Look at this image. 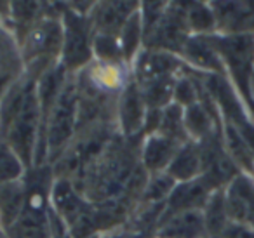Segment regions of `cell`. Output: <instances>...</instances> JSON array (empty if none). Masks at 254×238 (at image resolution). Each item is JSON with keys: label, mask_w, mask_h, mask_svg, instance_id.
Wrapping results in <instances>:
<instances>
[{"label": "cell", "mask_w": 254, "mask_h": 238, "mask_svg": "<svg viewBox=\"0 0 254 238\" xmlns=\"http://www.w3.org/2000/svg\"><path fill=\"white\" fill-rule=\"evenodd\" d=\"M19 51L25 64V73L39 80L47 70L60 64L63 47V25H61V2H56V11L44 16L19 39Z\"/></svg>", "instance_id": "1"}, {"label": "cell", "mask_w": 254, "mask_h": 238, "mask_svg": "<svg viewBox=\"0 0 254 238\" xmlns=\"http://www.w3.org/2000/svg\"><path fill=\"white\" fill-rule=\"evenodd\" d=\"M63 47L60 64L68 75H78L94 61V28L89 14L71 7L70 2H61Z\"/></svg>", "instance_id": "2"}, {"label": "cell", "mask_w": 254, "mask_h": 238, "mask_svg": "<svg viewBox=\"0 0 254 238\" xmlns=\"http://www.w3.org/2000/svg\"><path fill=\"white\" fill-rule=\"evenodd\" d=\"M212 44L218 51L226 70V77L237 89L244 103L254 112V99L251 92L254 70V33L239 35H211Z\"/></svg>", "instance_id": "3"}, {"label": "cell", "mask_w": 254, "mask_h": 238, "mask_svg": "<svg viewBox=\"0 0 254 238\" xmlns=\"http://www.w3.org/2000/svg\"><path fill=\"white\" fill-rule=\"evenodd\" d=\"M49 202L51 209L64 221L73 238H87L99 233L96 205L77 188L71 179L54 178Z\"/></svg>", "instance_id": "4"}, {"label": "cell", "mask_w": 254, "mask_h": 238, "mask_svg": "<svg viewBox=\"0 0 254 238\" xmlns=\"http://www.w3.org/2000/svg\"><path fill=\"white\" fill-rule=\"evenodd\" d=\"M42 139V112H40L39 96H37V82L30 89L25 103L18 115L14 117L11 127L5 132L4 141L21 158L26 169H33L37 148Z\"/></svg>", "instance_id": "5"}, {"label": "cell", "mask_w": 254, "mask_h": 238, "mask_svg": "<svg viewBox=\"0 0 254 238\" xmlns=\"http://www.w3.org/2000/svg\"><path fill=\"white\" fill-rule=\"evenodd\" d=\"M191 37L185 18L183 2H169L160 21L145 35L143 49L160 51L180 56L187 40Z\"/></svg>", "instance_id": "6"}, {"label": "cell", "mask_w": 254, "mask_h": 238, "mask_svg": "<svg viewBox=\"0 0 254 238\" xmlns=\"http://www.w3.org/2000/svg\"><path fill=\"white\" fill-rule=\"evenodd\" d=\"M197 143L200 146L202 155L200 178L207 182L212 191L225 189L242 171L237 167V164L226 151L225 143H223V132H216Z\"/></svg>", "instance_id": "7"}, {"label": "cell", "mask_w": 254, "mask_h": 238, "mask_svg": "<svg viewBox=\"0 0 254 238\" xmlns=\"http://www.w3.org/2000/svg\"><path fill=\"white\" fill-rule=\"evenodd\" d=\"M131 66L126 63H103L92 61L85 70L77 75L82 89H87L106 98H119L120 92L131 82Z\"/></svg>", "instance_id": "8"}, {"label": "cell", "mask_w": 254, "mask_h": 238, "mask_svg": "<svg viewBox=\"0 0 254 238\" xmlns=\"http://www.w3.org/2000/svg\"><path fill=\"white\" fill-rule=\"evenodd\" d=\"M146 113L148 106L143 99L141 89L138 82L131 78V82L119 94L115 105V125L120 136L126 139H143Z\"/></svg>", "instance_id": "9"}, {"label": "cell", "mask_w": 254, "mask_h": 238, "mask_svg": "<svg viewBox=\"0 0 254 238\" xmlns=\"http://www.w3.org/2000/svg\"><path fill=\"white\" fill-rule=\"evenodd\" d=\"M187 64L180 56L160 51L143 49L131 64V75L138 84L167 77H180L187 71Z\"/></svg>", "instance_id": "10"}, {"label": "cell", "mask_w": 254, "mask_h": 238, "mask_svg": "<svg viewBox=\"0 0 254 238\" xmlns=\"http://www.w3.org/2000/svg\"><path fill=\"white\" fill-rule=\"evenodd\" d=\"M139 9V2L131 0H106V2H94L89 19L92 23L94 33L101 35L119 37L120 30L136 11Z\"/></svg>", "instance_id": "11"}, {"label": "cell", "mask_w": 254, "mask_h": 238, "mask_svg": "<svg viewBox=\"0 0 254 238\" xmlns=\"http://www.w3.org/2000/svg\"><path fill=\"white\" fill-rule=\"evenodd\" d=\"M180 58L195 73L225 75L226 77V70L212 44L211 35H191L185 44Z\"/></svg>", "instance_id": "12"}, {"label": "cell", "mask_w": 254, "mask_h": 238, "mask_svg": "<svg viewBox=\"0 0 254 238\" xmlns=\"http://www.w3.org/2000/svg\"><path fill=\"white\" fill-rule=\"evenodd\" d=\"M225 200L230 221L254 230V176L240 172L225 188Z\"/></svg>", "instance_id": "13"}, {"label": "cell", "mask_w": 254, "mask_h": 238, "mask_svg": "<svg viewBox=\"0 0 254 238\" xmlns=\"http://www.w3.org/2000/svg\"><path fill=\"white\" fill-rule=\"evenodd\" d=\"M180 146L181 143L160 132L148 134L139 144V162L150 176L166 172Z\"/></svg>", "instance_id": "14"}, {"label": "cell", "mask_w": 254, "mask_h": 238, "mask_svg": "<svg viewBox=\"0 0 254 238\" xmlns=\"http://www.w3.org/2000/svg\"><path fill=\"white\" fill-rule=\"evenodd\" d=\"M211 195H212V189L209 188L207 182L202 178L178 182L176 188L173 189V193H171V196L166 202V210H164L162 219L178 212L202 210Z\"/></svg>", "instance_id": "15"}, {"label": "cell", "mask_w": 254, "mask_h": 238, "mask_svg": "<svg viewBox=\"0 0 254 238\" xmlns=\"http://www.w3.org/2000/svg\"><path fill=\"white\" fill-rule=\"evenodd\" d=\"M155 238H209L202 210H187L164 217Z\"/></svg>", "instance_id": "16"}, {"label": "cell", "mask_w": 254, "mask_h": 238, "mask_svg": "<svg viewBox=\"0 0 254 238\" xmlns=\"http://www.w3.org/2000/svg\"><path fill=\"white\" fill-rule=\"evenodd\" d=\"M167 174L176 182H185L202 176V155L197 141H187L176 151L173 162L167 167Z\"/></svg>", "instance_id": "17"}, {"label": "cell", "mask_w": 254, "mask_h": 238, "mask_svg": "<svg viewBox=\"0 0 254 238\" xmlns=\"http://www.w3.org/2000/svg\"><path fill=\"white\" fill-rule=\"evenodd\" d=\"M28 195L26 179H19L14 182L0 184V217H2V230L7 233L21 214Z\"/></svg>", "instance_id": "18"}, {"label": "cell", "mask_w": 254, "mask_h": 238, "mask_svg": "<svg viewBox=\"0 0 254 238\" xmlns=\"http://www.w3.org/2000/svg\"><path fill=\"white\" fill-rule=\"evenodd\" d=\"M223 143L232 157V160L237 164V167L244 174L254 176V151L247 144V141L242 137V134L232 127L230 123H223Z\"/></svg>", "instance_id": "19"}, {"label": "cell", "mask_w": 254, "mask_h": 238, "mask_svg": "<svg viewBox=\"0 0 254 238\" xmlns=\"http://www.w3.org/2000/svg\"><path fill=\"white\" fill-rule=\"evenodd\" d=\"M119 44L120 51H122L124 63L131 66L132 61L138 58V54L145 47V32H143V23H141V14L139 9L127 19V23L124 25V28L119 33Z\"/></svg>", "instance_id": "20"}, {"label": "cell", "mask_w": 254, "mask_h": 238, "mask_svg": "<svg viewBox=\"0 0 254 238\" xmlns=\"http://www.w3.org/2000/svg\"><path fill=\"white\" fill-rule=\"evenodd\" d=\"M0 70L14 73L18 77L25 73L18 39L4 19H0Z\"/></svg>", "instance_id": "21"}, {"label": "cell", "mask_w": 254, "mask_h": 238, "mask_svg": "<svg viewBox=\"0 0 254 238\" xmlns=\"http://www.w3.org/2000/svg\"><path fill=\"white\" fill-rule=\"evenodd\" d=\"M202 216H204L205 230H207L209 238L221 237L225 228L232 223L228 217V210H226L225 189L212 191V195L209 196L205 207L202 209Z\"/></svg>", "instance_id": "22"}, {"label": "cell", "mask_w": 254, "mask_h": 238, "mask_svg": "<svg viewBox=\"0 0 254 238\" xmlns=\"http://www.w3.org/2000/svg\"><path fill=\"white\" fill-rule=\"evenodd\" d=\"M185 18L191 35H214L216 18L212 12L211 4L202 2H183Z\"/></svg>", "instance_id": "23"}, {"label": "cell", "mask_w": 254, "mask_h": 238, "mask_svg": "<svg viewBox=\"0 0 254 238\" xmlns=\"http://www.w3.org/2000/svg\"><path fill=\"white\" fill-rule=\"evenodd\" d=\"M176 184L178 182L167 172L148 176V181L143 188L138 205H166Z\"/></svg>", "instance_id": "24"}, {"label": "cell", "mask_w": 254, "mask_h": 238, "mask_svg": "<svg viewBox=\"0 0 254 238\" xmlns=\"http://www.w3.org/2000/svg\"><path fill=\"white\" fill-rule=\"evenodd\" d=\"M157 132L164 134V136L171 137V139L178 141L181 144L190 141L187 129H185V108H181L176 103H171L166 108H162V115H160V123Z\"/></svg>", "instance_id": "25"}, {"label": "cell", "mask_w": 254, "mask_h": 238, "mask_svg": "<svg viewBox=\"0 0 254 238\" xmlns=\"http://www.w3.org/2000/svg\"><path fill=\"white\" fill-rule=\"evenodd\" d=\"M28 172L21 158L12 151L5 141H0V184L23 179Z\"/></svg>", "instance_id": "26"}, {"label": "cell", "mask_w": 254, "mask_h": 238, "mask_svg": "<svg viewBox=\"0 0 254 238\" xmlns=\"http://www.w3.org/2000/svg\"><path fill=\"white\" fill-rule=\"evenodd\" d=\"M94 61H103V63H124L122 51L117 37L112 35H101L94 33Z\"/></svg>", "instance_id": "27"}, {"label": "cell", "mask_w": 254, "mask_h": 238, "mask_svg": "<svg viewBox=\"0 0 254 238\" xmlns=\"http://www.w3.org/2000/svg\"><path fill=\"white\" fill-rule=\"evenodd\" d=\"M103 238H153L148 233H143V231L136 230V228L129 226V224H122L119 228H113L105 233H101Z\"/></svg>", "instance_id": "28"}, {"label": "cell", "mask_w": 254, "mask_h": 238, "mask_svg": "<svg viewBox=\"0 0 254 238\" xmlns=\"http://www.w3.org/2000/svg\"><path fill=\"white\" fill-rule=\"evenodd\" d=\"M219 238H254V230L239 223H230Z\"/></svg>", "instance_id": "29"}, {"label": "cell", "mask_w": 254, "mask_h": 238, "mask_svg": "<svg viewBox=\"0 0 254 238\" xmlns=\"http://www.w3.org/2000/svg\"><path fill=\"white\" fill-rule=\"evenodd\" d=\"M18 78H19L18 75L0 70V99H2L5 94H7L9 89H11L12 85H14V82L18 80Z\"/></svg>", "instance_id": "30"}, {"label": "cell", "mask_w": 254, "mask_h": 238, "mask_svg": "<svg viewBox=\"0 0 254 238\" xmlns=\"http://www.w3.org/2000/svg\"><path fill=\"white\" fill-rule=\"evenodd\" d=\"M251 92H253V99H254V70H253V82H251Z\"/></svg>", "instance_id": "31"}, {"label": "cell", "mask_w": 254, "mask_h": 238, "mask_svg": "<svg viewBox=\"0 0 254 238\" xmlns=\"http://www.w3.org/2000/svg\"><path fill=\"white\" fill-rule=\"evenodd\" d=\"M0 238H11V237H9V235L5 233L4 230H0Z\"/></svg>", "instance_id": "32"}, {"label": "cell", "mask_w": 254, "mask_h": 238, "mask_svg": "<svg viewBox=\"0 0 254 238\" xmlns=\"http://www.w3.org/2000/svg\"><path fill=\"white\" fill-rule=\"evenodd\" d=\"M87 238H103V237H101V233H96V235H91V237H87Z\"/></svg>", "instance_id": "33"}, {"label": "cell", "mask_w": 254, "mask_h": 238, "mask_svg": "<svg viewBox=\"0 0 254 238\" xmlns=\"http://www.w3.org/2000/svg\"><path fill=\"white\" fill-rule=\"evenodd\" d=\"M0 230H2V217H0Z\"/></svg>", "instance_id": "34"}]
</instances>
